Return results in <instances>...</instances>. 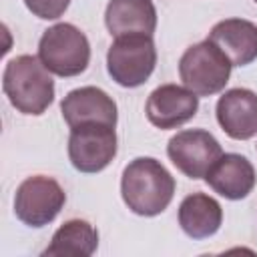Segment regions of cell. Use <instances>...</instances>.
<instances>
[{
    "label": "cell",
    "mask_w": 257,
    "mask_h": 257,
    "mask_svg": "<svg viewBox=\"0 0 257 257\" xmlns=\"http://www.w3.org/2000/svg\"><path fill=\"white\" fill-rule=\"evenodd\" d=\"M120 195L133 213L141 217H155L173 201L175 179L161 161L153 157H139L122 171Z\"/></svg>",
    "instance_id": "6da1fadb"
},
{
    "label": "cell",
    "mask_w": 257,
    "mask_h": 257,
    "mask_svg": "<svg viewBox=\"0 0 257 257\" xmlns=\"http://www.w3.org/2000/svg\"><path fill=\"white\" fill-rule=\"evenodd\" d=\"M2 90L22 114H42L54 100V80L38 56L20 54L8 60L2 74Z\"/></svg>",
    "instance_id": "7a4b0ae2"
},
{
    "label": "cell",
    "mask_w": 257,
    "mask_h": 257,
    "mask_svg": "<svg viewBox=\"0 0 257 257\" xmlns=\"http://www.w3.org/2000/svg\"><path fill=\"white\" fill-rule=\"evenodd\" d=\"M231 60L209 38L189 46L179 60L183 84L197 96H211L225 88L231 76Z\"/></svg>",
    "instance_id": "3957f363"
},
{
    "label": "cell",
    "mask_w": 257,
    "mask_h": 257,
    "mask_svg": "<svg viewBox=\"0 0 257 257\" xmlns=\"http://www.w3.org/2000/svg\"><path fill=\"white\" fill-rule=\"evenodd\" d=\"M38 58L56 76H76L88 66L90 44L80 28L60 22L44 30L40 36Z\"/></svg>",
    "instance_id": "277c9868"
},
{
    "label": "cell",
    "mask_w": 257,
    "mask_h": 257,
    "mask_svg": "<svg viewBox=\"0 0 257 257\" xmlns=\"http://www.w3.org/2000/svg\"><path fill=\"white\" fill-rule=\"evenodd\" d=\"M157 64V48L153 36L128 34L118 36L106 52V70L110 78L124 86L137 88L149 80Z\"/></svg>",
    "instance_id": "5b68a950"
},
{
    "label": "cell",
    "mask_w": 257,
    "mask_h": 257,
    "mask_svg": "<svg viewBox=\"0 0 257 257\" xmlns=\"http://www.w3.org/2000/svg\"><path fill=\"white\" fill-rule=\"evenodd\" d=\"M64 201L66 195L58 181L34 175L18 185L14 195V213L28 227H44L56 219Z\"/></svg>",
    "instance_id": "8992f818"
},
{
    "label": "cell",
    "mask_w": 257,
    "mask_h": 257,
    "mask_svg": "<svg viewBox=\"0 0 257 257\" xmlns=\"http://www.w3.org/2000/svg\"><path fill=\"white\" fill-rule=\"evenodd\" d=\"M116 155V133L110 124L90 122L70 128L68 159L80 173H100Z\"/></svg>",
    "instance_id": "52a82bcc"
},
{
    "label": "cell",
    "mask_w": 257,
    "mask_h": 257,
    "mask_svg": "<svg viewBox=\"0 0 257 257\" xmlns=\"http://www.w3.org/2000/svg\"><path fill=\"white\" fill-rule=\"evenodd\" d=\"M167 155L171 163L189 179H205L209 169L219 161L223 149L219 141L203 128H187L177 133L169 145Z\"/></svg>",
    "instance_id": "ba28073f"
},
{
    "label": "cell",
    "mask_w": 257,
    "mask_h": 257,
    "mask_svg": "<svg viewBox=\"0 0 257 257\" xmlns=\"http://www.w3.org/2000/svg\"><path fill=\"white\" fill-rule=\"evenodd\" d=\"M199 110V96L181 84H161L147 98V118L157 128L169 131L189 122Z\"/></svg>",
    "instance_id": "9c48e42d"
},
{
    "label": "cell",
    "mask_w": 257,
    "mask_h": 257,
    "mask_svg": "<svg viewBox=\"0 0 257 257\" xmlns=\"http://www.w3.org/2000/svg\"><path fill=\"white\" fill-rule=\"evenodd\" d=\"M60 110L70 128L90 122L116 126V102L96 86H80L70 90L62 98Z\"/></svg>",
    "instance_id": "30bf717a"
},
{
    "label": "cell",
    "mask_w": 257,
    "mask_h": 257,
    "mask_svg": "<svg viewBox=\"0 0 257 257\" xmlns=\"http://www.w3.org/2000/svg\"><path fill=\"white\" fill-rule=\"evenodd\" d=\"M217 122L227 137L247 141L257 135V94L249 88L225 90L217 100Z\"/></svg>",
    "instance_id": "8fae6325"
},
{
    "label": "cell",
    "mask_w": 257,
    "mask_h": 257,
    "mask_svg": "<svg viewBox=\"0 0 257 257\" xmlns=\"http://www.w3.org/2000/svg\"><path fill=\"white\" fill-rule=\"evenodd\" d=\"M207 185L229 201L245 199L255 187V169L251 161L237 153H225L205 175Z\"/></svg>",
    "instance_id": "7c38bea8"
},
{
    "label": "cell",
    "mask_w": 257,
    "mask_h": 257,
    "mask_svg": "<svg viewBox=\"0 0 257 257\" xmlns=\"http://www.w3.org/2000/svg\"><path fill=\"white\" fill-rule=\"evenodd\" d=\"M209 40L225 52L233 66H247L257 58V24L251 20H221L211 28Z\"/></svg>",
    "instance_id": "4fadbf2b"
},
{
    "label": "cell",
    "mask_w": 257,
    "mask_h": 257,
    "mask_svg": "<svg viewBox=\"0 0 257 257\" xmlns=\"http://www.w3.org/2000/svg\"><path fill=\"white\" fill-rule=\"evenodd\" d=\"M104 24L110 36L147 34L157 28V10L153 0H110L104 12Z\"/></svg>",
    "instance_id": "5bb4252c"
},
{
    "label": "cell",
    "mask_w": 257,
    "mask_h": 257,
    "mask_svg": "<svg viewBox=\"0 0 257 257\" xmlns=\"http://www.w3.org/2000/svg\"><path fill=\"white\" fill-rule=\"evenodd\" d=\"M223 209L217 199L205 193L187 195L179 205V225L191 239H207L219 231Z\"/></svg>",
    "instance_id": "9a60e30c"
},
{
    "label": "cell",
    "mask_w": 257,
    "mask_h": 257,
    "mask_svg": "<svg viewBox=\"0 0 257 257\" xmlns=\"http://www.w3.org/2000/svg\"><path fill=\"white\" fill-rule=\"evenodd\" d=\"M98 247V231L84 219L66 221L42 251L46 257H90Z\"/></svg>",
    "instance_id": "2e32d148"
},
{
    "label": "cell",
    "mask_w": 257,
    "mask_h": 257,
    "mask_svg": "<svg viewBox=\"0 0 257 257\" xmlns=\"http://www.w3.org/2000/svg\"><path fill=\"white\" fill-rule=\"evenodd\" d=\"M24 4L34 16L42 20H56L66 12L70 0H24Z\"/></svg>",
    "instance_id": "e0dca14e"
},
{
    "label": "cell",
    "mask_w": 257,
    "mask_h": 257,
    "mask_svg": "<svg viewBox=\"0 0 257 257\" xmlns=\"http://www.w3.org/2000/svg\"><path fill=\"white\" fill-rule=\"evenodd\" d=\"M255 4H257V0H255Z\"/></svg>",
    "instance_id": "ac0fdd59"
}]
</instances>
